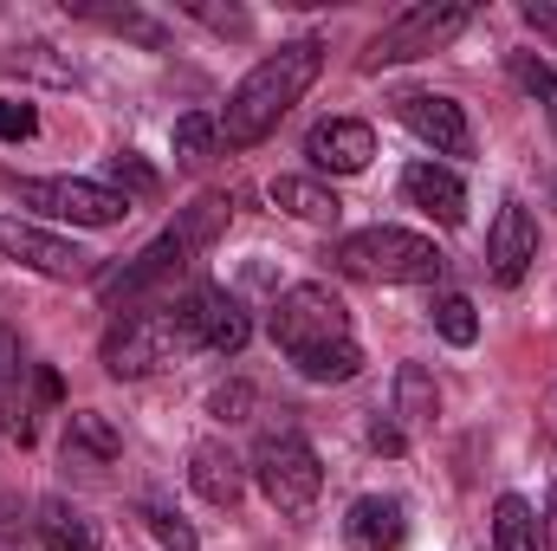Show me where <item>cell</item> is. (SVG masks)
I'll use <instances>...</instances> for the list:
<instances>
[{
	"label": "cell",
	"mask_w": 557,
	"mask_h": 551,
	"mask_svg": "<svg viewBox=\"0 0 557 551\" xmlns=\"http://www.w3.org/2000/svg\"><path fill=\"white\" fill-rule=\"evenodd\" d=\"M434 415H441V383L421 364H403L396 370V428L421 434V428H434Z\"/></svg>",
	"instance_id": "20"
},
{
	"label": "cell",
	"mask_w": 557,
	"mask_h": 551,
	"mask_svg": "<svg viewBox=\"0 0 557 551\" xmlns=\"http://www.w3.org/2000/svg\"><path fill=\"white\" fill-rule=\"evenodd\" d=\"M13 195L52 221H72V228H117L137 201L117 195L111 182H85V175H13Z\"/></svg>",
	"instance_id": "5"
},
{
	"label": "cell",
	"mask_w": 557,
	"mask_h": 551,
	"mask_svg": "<svg viewBox=\"0 0 557 551\" xmlns=\"http://www.w3.org/2000/svg\"><path fill=\"white\" fill-rule=\"evenodd\" d=\"M188 487H195L208 506H240L247 474H240V461H234L221 441H195V454H188Z\"/></svg>",
	"instance_id": "17"
},
{
	"label": "cell",
	"mask_w": 557,
	"mask_h": 551,
	"mask_svg": "<svg viewBox=\"0 0 557 551\" xmlns=\"http://www.w3.org/2000/svg\"><path fill=\"white\" fill-rule=\"evenodd\" d=\"M253 480H260V493L273 500L278 513H311L318 506V493H324V467H318V448L305 441V434H292V428H278V434H260V448H253Z\"/></svg>",
	"instance_id": "3"
},
{
	"label": "cell",
	"mask_w": 557,
	"mask_h": 551,
	"mask_svg": "<svg viewBox=\"0 0 557 551\" xmlns=\"http://www.w3.org/2000/svg\"><path fill=\"white\" fill-rule=\"evenodd\" d=\"M169 143H175V162H182V169H201V162L221 156V124H214L208 111H188V118H175Z\"/></svg>",
	"instance_id": "24"
},
{
	"label": "cell",
	"mask_w": 557,
	"mask_h": 551,
	"mask_svg": "<svg viewBox=\"0 0 557 551\" xmlns=\"http://www.w3.org/2000/svg\"><path fill=\"white\" fill-rule=\"evenodd\" d=\"M247 409H253V383H221L208 396V415L214 421H247Z\"/></svg>",
	"instance_id": "32"
},
{
	"label": "cell",
	"mask_w": 557,
	"mask_h": 551,
	"mask_svg": "<svg viewBox=\"0 0 557 551\" xmlns=\"http://www.w3.org/2000/svg\"><path fill=\"white\" fill-rule=\"evenodd\" d=\"M539 546L557 551V493H552V506H545V519H539Z\"/></svg>",
	"instance_id": "36"
},
{
	"label": "cell",
	"mask_w": 557,
	"mask_h": 551,
	"mask_svg": "<svg viewBox=\"0 0 557 551\" xmlns=\"http://www.w3.org/2000/svg\"><path fill=\"white\" fill-rule=\"evenodd\" d=\"M493 551H545L539 546V519L519 493H499L493 500Z\"/></svg>",
	"instance_id": "22"
},
{
	"label": "cell",
	"mask_w": 557,
	"mask_h": 551,
	"mask_svg": "<svg viewBox=\"0 0 557 551\" xmlns=\"http://www.w3.org/2000/svg\"><path fill=\"white\" fill-rule=\"evenodd\" d=\"M403 532H409V519H403V500H389V493H363L344 513V546L350 551H396Z\"/></svg>",
	"instance_id": "15"
},
{
	"label": "cell",
	"mask_w": 557,
	"mask_h": 551,
	"mask_svg": "<svg viewBox=\"0 0 557 551\" xmlns=\"http://www.w3.org/2000/svg\"><path fill=\"white\" fill-rule=\"evenodd\" d=\"M318 72H324V39H292V46L267 52V59L234 85L227 111L214 118V124H221V143H227V149H253V143H267L278 131V118L318 85Z\"/></svg>",
	"instance_id": "1"
},
{
	"label": "cell",
	"mask_w": 557,
	"mask_h": 551,
	"mask_svg": "<svg viewBox=\"0 0 557 551\" xmlns=\"http://www.w3.org/2000/svg\"><path fill=\"white\" fill-rule=\"evenodd\" d=\"M403 195L416 201L421 215H434L441 228H460L467 221V188L447 162H409L403 169Z\"/></svg>",
	"instance_id": "14"
},
{
	"label": "cell",
	"mask_w": 557,
	"mask_h": 551,
	"mask_svg": "<svg viewBox=\"0 0 557 551\" xmlns=\"http://www.w3.org/2000/svg\"><path fill=\"white\" fill-rule=\"evenodd\" d=\"M33 390H39V403H59V396H65V383H59V370H46V364L33 370Z\"/></svg>",
	"instance_id": "35"
},
{
	"label": "cell",
	"mask_w": 557,
	"mask_h": 551,
	"mask_svg": "<svg viewBox=\"0 0 557 551\" xmlns=\"http://www.w3.org/2000/svg\"><path fill=\"white\" fill-rule=\"evenodd\" d=\"M331 267L350 279H370V285H434L441 279V247L428 234L409 228H363V234H344L331 247Z\"/></svg>",
	"instance_id": "2"
},
{
	"label": "cell",
	"mask_w": 557,
	"mask_h": 551,
	"mask_svg": "<svg viewBox=\"0 0 557 551\" xmlns=\"http://www.w3.org/2000/svg\"><path fill=\"white\" fill-rule=\"evenodd\" d=\"M33 526H39V546L46 551H98V526L78 506H65V500H46Z\"/></svg>",
	"instance_id": "21"
},
{
	"label": "cell",
	"mask_w": 557,
	"mask_h": 551,
	"mask_svg": "<svg viewBox=\"0 0 557 551\" xmlns=\"http://www.w3.org/2000/svg\"><path fill=\"white\" fill-rule=\"evenodd\" d=\"M195 260V247H188V234L182 228H169V234H156L149 247H143L137 260H124L117 273L98 279V298L111 305V311H143V298H156L162 285H175V273Z\"/></svg>",
	"instance_id": "8"
},
{
	"label": "cell",
	"mask_w": 557,
	"mask_h": 551,
	"mask_svg": "<svg viewBox=\"0 0 557 551\" xmlns=\"http://www.w3.org/2000/svg\"><path fill=\"white\" fill-rule=\"evenodd\" d=\"M227 221H234V201H227V195H201V201H195L175 228L188 234V247H195V254H208V247L227 234Z\"/></svg>",
	"instance_id": "25"
},
{
	"label": "cell",
	"mask_w": 557,
	"mask_h": 551,
	"mask_svg": "<svg viewBox=\"0 0 557 551\" xmlns=\"http://www.w3.org/2000/svg\"><path fill=\"white\" fill-rule=\"evenodd\" d=\"M188 13H195L201 26H214V33H234V39H247V33H253V20H247L240 7H214V0H188Z\"/></svg>",
	"instance_id": "29"
},
{
	"label": "cell",
	"mask_w": 557,
	"mask_h": 551,
	"mask_svg": "<svg viewBox=\"0 0 557 551\" xmlns=\"http://www.w3.org/2000/svg\"><path fill=\"white\" fill-rule=\"evenodd\" d=\"M467 20H473V7L467 0H421L409 13H396L370 46H363V72H383V65H409L421 52H434V46H447L454 33H467Z\"/></svg>",
	"instance_id": "4"
},
{
	"label": "cell",
	"mask_w": 557,
	"mask_h": 551,
	"mask_svg": "<svg viewBox=\"0 0 557 551\" xmlns=\"http://www.w3.org/2000/svg\"><path fill=\"white\" fill-rule=\"evenodd\" d=\"M292 364H298L305 383H350V377H363V351H357V338L324 344V351H305V357H292Z\"/></svg>",
	"instance_id": "23"
},
{
	"label": "cell",
	"mask_w": 557,
	"mask_h": 551,
	"mask_svg": "<svg viewBox=\"0 0 557 551\" xmlns=\"http://www.w3.org/2000/svg\"><path fill=\"white\" fill-rule=\"evenodd\" d=\"M305 156H311V169H324V175H363L370 156H376V131L357 124V118H324V124L305 137Z\"/></svg>",
	"instance_id": "13"
},
{
	"label": "cell",
	"mask_w": 557,
	"mask_h": 551,
	"mask_svg": "<svg viewBox=\"0 0 557 551\" xmlns=\"http://www.w3.org/2000/svg\"><path fill=\"white\" fill-rule=\"evenodd\" d=\"M175 318H182L188 344L221 351V357H240V351H247V338H253V318H247V305H240L227 285H201L195 298H182V305H175Z\"/></svg>",
	"instance_id": "10"
},
{
	"label": "cell",
	"mask_w": 557,
	"mask_h": 551,
	"mask_svg": "<svg viewBox=\"0 0 557 551\" xmlns=\"http://www.w3.org/2000/svg\"><path fill=\"white\" fill-rule=\"evenodd\" d=\"M111 182H117V195H156V169H143L131 149L111 156Z\"/></svg>",
	"instance_id": "30"
},
{
	"label": "cell",
	"mask_w": 557,
	"mask_h": 551,
	"mask_svg": "<svg viewBox=\"0 0 557 551\" xmlns=\"http://www.w3.org/2000/svg\"><path fill=\"white\" fill-rule=\"evenodd\" d=\"M370 448H376V454H403V448H409V434H403L389 415H376V421H370Z\"/></svg>",
	"instance_id": "34"
},
{
	"label": "cell",
	"mask_w": 557,
	"mask_h": 551,
	"mask_svg": "<svg viewBox=\"0 0 557 551\" xmlns=\"http://www.w3.org/2000/svg\"><path fill=\"white\" fill-rule=\"evenodd\" d=\"M512 78L545 105V118H552V131H557V72L545 65V59H532V52H512Z\"/></svg>",
	"instance_id": "27"
},
{
	"label": "cell",
	"mask_w": 557,
	"mask_h": 551,
	"mask_svg": "<svg viewBox=\"0 0 557 551\" xmlns=\"http://www.w3.org/2000/svg\"><path fill=\"white\" fill-rule=\"evenodd\" d=\"M124 454V434L111 428V415L98 409H78L65 421V467H85V474H98V467H111Z\"/></svg>",
	"instance_id": "18"
},
{
	"label": "cell",
	"mask_w": 557,
	"mask_h": 551,
	"mask_svg": "<svg viewBox=\"0 0 557 551\" xmlns=\"http://www.w3.org/2000/svg\"><path fill=\"white\" fill-rule=\"evenodd\" d=\"M434 331H441L454 351H467V344L480 338V311H473V298H467V292H441V298H434Z\"/></svg>",
	"instance_id": "26"
},
{
	"label": "cell",
	"mask_w": 557,
	"mask_h": 551,
	"mask_svg": "<svg viewBox=\"0 0 557 551\" xmlns=\"http://www.w3.org/2000/svg\"><path fill=\"white\" fill-rule=\"evenodd\" d=\"M267 195H273L278 215H292V221H311V228H337V215H344V201H337L324 182H311V175H278Z\"/></svg>",
	"instance_id": "19"
},
{
	"label": "cell",
	"mask_w": 557,
	"mask_h": 551,
	"mask_svg": "<svg viewBox=\"0 0 557 551\" xmlns=\"http://www.w3.org/2000/svg\"><path fill=\"white\" fill-rule=\"evenodd\" d=\"M532 260H539V221H532V208L525 201H499L493 234H486V273H493V285H519V279L532 273Z\"/></svg>",
	"instance_id": "11"
},
{
	"label": "cell",
	"mask_w": 557,
	"mask_h": 551,
	"mask_svg": "<svg viewBox=\"0 0 557 551\" xmlns=\"http://www.w3.org/2000/svg\"><path fill=\"white\" fill-rule=\"evenodd\" d=\"M72 13H85V20H98V26H111V33H131V39H143V46H162V26L156 20H143V13H117V7H72Z\"/></svg>",
	"instance_id": "28"
},
{
	"label": "cell",
	"mask_w": 557,
	"mask_h": 551,
	"mask_svg": "<svg viewBox=\"0 0 557 551\" xmlns=\"http://www.w3.org/2000/svg\"><path fill=\"white\" fill-rule=\"evenodd\" d=\"M350 338V311L331 285H285L273 305V344L285 357H305V351H324V344H344Z\"/></svg>",
	"instance_id": "6"
},
{
	"label": "cell",
	"mask_w": 557,
	"mask_h": 551,
	"mask_svg": "<svg viewBox=\"0 0 557 551\" xmlns=\"http://www.w3.org/2000/svg\"><path fill=\"white\" fill-rule=\"evenodd\" d=\"M143 526L162 539V551H195V532H188V519H175V513H162V506H149V513H143Z\"/></svg>",
	"instance_id": "31"
},
{
	"label": "cell",
	"mask_w": 557,
	"mask_h": 551,
	"mask_svg": "<svg viewBox=\"0 0 557 551\" xmlns=\"http://www.w3.org/2000/svg\"><path fill=\"white\" fill-rule=\"evenodd\" d=\"M175 344H188V331H182L175 311H117L98 357H104V370H111L117 383H137L156 364H169Z\"/></svg>",
	"instance_id": "7"
},
{
	"label": "cell",
	"mask_w": 557,
	"mask_h": 551,
	"mask_svg": "<svg viewBox=\"0 0 557 551\" xmlns=\"http://www.w3.org/2000/svg\"><path fill=\"white\" fill-rule=\"evenodd\" d=\"M396 118H403L434 156H473V124H467V111H460L454 98H441V91H409V98H396Z\"/></svg>",
	"instance_id": "12"
},
{
	"label": "cell",
	"mask_w": 557,
	"mask_h": 551,
	"mask_svg": "<svg viewBox=\"0 0 557 551\" xmlns=\"http://www.w3.org/2000/svg\"><path fill=\"white\" fill-rule=\"evenodd\" d=\"M33 131H39V111H33V105H20V98H0V137L26 143Z\"/></svg>",
	"instance_id": "33"
},
{
	"label": "cell",
	"mask_w": 557,
	"mask_h": 551,
	"mask_svg": "<svg viewBox=\"0 0 557 551\" xmlns=\"http://www.w3.org/2000/svg\"><path fill=\"white\" fill-rule=\"evenodd\" d=\"M26 357H20V338L0 325V434L7 441H33V409H26Z\"/></svg>",
	"instance_id": "16"
},
{
	"label": "cell",
	"mask_w": 557,
	"mask_h": 551,
	"mask_svg": "<svg viewBox=\"0 0 557 551\" xmlns=\"http://www.w3.org/2000/svg\"><path fill=\"white\" fill-rule=\"evenodd\" d=\"M0 260H20L26 273L59 279V285L91 279V254H85L78 241L46 234V228H33V221H20V215H0Z\"/></svg>",
	"instance_id": "9"
}]
</instances>
